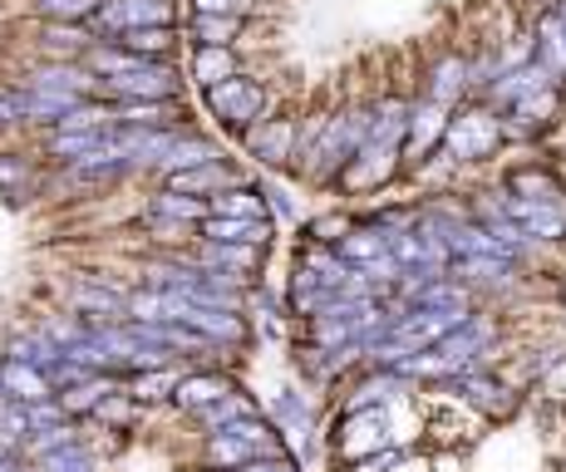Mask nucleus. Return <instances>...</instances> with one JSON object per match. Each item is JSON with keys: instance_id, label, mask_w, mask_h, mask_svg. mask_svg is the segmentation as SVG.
Here are the masks:
<instances>
[{"instance_id": "1", "label": "nucleus", "mask_w": 566, "mask_h": 472, "mask_svg": "<svg viewBox=\"0 0 566 472\" xmlns=\"http://www.w3.org/2000/svg\"><path fill=\"white\" fill-rule=\"evenodd\" d=\"M503 114L493 108H463L449 118V134H443V158L449 162H483L503 148Z\"/></svg>"}, {"instance_id": "2", "label": "nucleus", "mask_w": 566, "mask_h": 472, "mask_svg": "<svg viewBox=\"0 0 566 472\" xmlns=\"http://www.w3.org/2000/svg\"><path fill=\"white\" fill-rule=\"evenodd\" d=\"M207 98H212V114L222 118V124H232V128L261 124V108H266V90H261L256 80H242V74H232L227 84L207 90Z\"/></svg>"}, {"instance_id": "3", "label": "nucleus", "mask_w": 566, "mask_h": 472, "mask_svg": "<svg viewBox=\"0 0 566 472\" xmlns=\"http://www.w3.org/2000/svg\"><path fill=\"white\" fill-rule=\"evenodd\" d=\"M335 448H340V458H350V463L385 453V448H389V413L385 409H355V413H345Z\"/></svg>"}, {"instance_id": "4", "label": "nucleus", "mask_w": 566, "mask_h": 472, "mask_svg": "<svg viewBox=\"0 0 566 472\" xmlns=\"http://www.w3.org/2000/svg\"><path fill=\"white\" fill-rule=\"evenodd\" d=\"M449 389L459 394V399L468 403V409L488 413V419H507V413L517 409V394L507 389L503 379H493V375H488V369H468V375L449 379Z\"/></svg>"}, {"instance_id": "5", "label": "nucleus", "mask_w": 566, "mask_h": 472, "mask_svg": "<svg viewBox=\"0 0 566 472\" xmlns=\"http://www.w3.org/2000/svg\"><path fill=\"white\" fill-rule=\"evenodd\" d=\"M503 212L527 241H566V202H522V197H503Z\"/></svg>"}, {"instance_id": "6", "label": "nucleus", "mask_w": 566, "mask_h": 472, "mask_svg": "<svg viewBox=\"0 0 566 472\" xmlns=\"http://www.w3.org/2000/svg\"><path fill=\"white\" fill-rule=\"evenodd\" d=\"M449 118H453V108L433 104V98H419V104H409L405 158H409V162H423V158H429V153L443 143V134H449Z\"/></svg>"}, {"instance_id": "7", "label": "nucleus", "mask_w": 566, "mask_h": 472, "mask_svg": "<svg viewBox=\"0 0 566 472\" xmlns=\"http://www.w3.org/2000/svg\"><path fill=\"white\" fill-rule=\"evenodd\" d=\"M188 256L198 261L202 271H222V276H232V281H252L261 271V261H266V247H222V241H198Z\"/></svg>"}, {"instance_id": "8", "label": "nucleus", "mask_w": 566, "mask_h": 472, "mask_svg": "<svg viewBox=\"0 0 566 472\" xmlns=\"http://www.w3.org/2000/svg\"><path fill=\"white\" fill-rule=\"evenodd\" d=\"M247 148H252V158L271 162V168L291 162L296 158V118H266V124H252L247 128Z\"/></svg>"}, {"instance_id": "9", "label": "nucleus", "mask_w": 566, "mask_h": 472, "mask_svg": "<svg viewBox=\"0 0 566 472\" xmlns=\"http://www.w3.org/2000/svg\"><path fill=\"white\" fill-rule=\"evenodd\" d=\"M99 15L124 35V30H148V25H172V0H104Z\"/></svg>"}, {"instance_id": "10", "label": "nucleus", "mask_w": 566, "mask_h": 472, "mask_svg": "<svg viewBox=\"0 0 566 472\" xmlns=\"http://www.w3.org/2000/svg\"><path fill=\"white\" fill-rule=\"evenodd\" d=\"M232 389H237V384L227 375H217V369H207V375H182L178 389H172V409H182V413H192V419H198L202 409H212V403L227 399Z\"/></svg>"}, {"instance_id": "11", "label": "nucleus", "mask_w": 566, "mask_h": 472, "mask_svg": "<svg viewBox=\"0 0 566 472\" xmlns=\"http://www.w3.org/2000/svg\"><path fill=\"white\" fill-rule=\"evenodd\" d=\"M468 90H473V64H468L463 54H443V60L429 70V94H423V98H433V104L453 108Z\"/></svg>"}, {"instance_id": "12", "label": "nucleus", "mask_w": 566, "mask_h": 472, "mask_svg": "<svg viewBox=\"0 0 566 472\" xmlns=\"http://www.w3.org/2000/svg\"><path fill=\"white\" fill-rule=\"evenodd\" d=\"M0 394H6L10 403H20V409H30V403H45V399H54L50 379L40 375L35 365H15V359H6V365H0Z\"/></svg>"}, {"instance_id": "13", "label": "nucleus", "mask_w": 566, "mask_h": 472, "mask_svg": "<svg viewBox=\"0 0 566 472\" xmlns=\"http://www.w3.org/2000/svg\"><path fill=\"white\" fill-rule=\"evenodd\" d=\"M532 60H537L557 84L566 80V25H562L557 10H542L537 40H532Z\"/></svg>"}, {"instance_id": "14", "label": "nucleus", "mask_w": 566, "mask_h": 472, "mask_svg": "<svg viewBox=\"0 0 566 472\" xmlns=\"http://www.w3.org/2000/svg\"><path fill=\"white\" fill-rule=\"evenodd\" d=\"M118 389H124L118 375H90V379L70 384L64 394H54V399H60V409L70 413V419H94V409H99L108 394H118Z\"/></svg>"}, {"instance_id": "15", "label": "nucleus", "mask_w": 566, "mask_h": 472, "mask_svg": "<svg viewBox=\"0 0 566 472\" xmlns=\"http://www.w3.org/2000/svg\"><path fill=\"white\" fill-rule=\"evenodd\" d=\"M163 188H168V192H188V197H217V192L237 188V178H232V168L217 158V162H202V168L172 172V178H163Z\"/></svg>"}, {"instance_id": "16", "label": "nucleus", "mask_w": 566, "mask_h": 472, "mask_svg": "<svg viewBox=\"0 0 566 472\" xmlns=\"http://www.w3.org/2000/svg\"><path fill=\"white\" fill-rule=\"evenodd\" d=\"M202 241H222V247H266L271 222H247V217H207L198 227Z\"/></svg>"}, {"instance_id": "17", "label": "nucleus", "mask_w": 566, "mask_h": 472, "mask_svg": "<svg viewBox=\"0 0 566 472\" xmlns=\"http://www.w3.org/2000/svg\"><path fill=\"white\" fill-rule=\"evenodd\" d=\"M90 84H94V74L84 70V64H45V70L30 74V90H35V94H70V98H80V94H90Z\"/></svg>"}, {"instance_id": "18", "label": "nucleus", "mask_w": 566, "mask_h": 472, "mask_svg": "<svg viewBox=\"0 0 566 472\" xmlns=\"http://www.w3.org/2000/svg\"><path fill=\"white\" fill-rule=\"evenodd\" d=\"M148 212L154 217H168V222H182V227H202L207 217H212V202L207 197H188V192H154V202H148Z\"/></svg>"}, {"instance_id": "19", "label": "nucleus", "mask_w": 566, "mask_h": 472, "mask_svg": "<svg viewBox=\"0 0 566 472\" xmlns=\"http://www.w3.org/2000/svg\"><path fill=\"white\" fill-rule=\"evenodd\" d=\"M178 365H163V369H144V375H128V399L134 403H172V389H178Z\"/></svg>"}, {"instance_id": "20", "label": "nucleus", "mask_w": 566, "mask_h": 472, "mask_svg": "<svg viewBox=\"0 0 566 472\" xmlns=\"http://www.w3.org/2000/svg\"><path fill=\"white\" fill-rule=\"evenodd\" d=\"M507 197H522V202H566L562 182L547 168H517L507 178Z\"/></svg>"}, {"instance_id": "21", "label": "nucleus", "mask_w": 566, "mask_h": 472, "mask_svg": "<svg viewBox=\"0 0 566 472\" xmlns=\"http://www.w3.org/2000/svg\"><path fill=\"white\" fill-rule=\"evenodd\" d=\"M222 153L212 148L207 138H178L168 153L158 158V172L163 178H172V172H188V168H202V162H217Z\"/></svg>"}, {"instance_id": "22", "label": "nucleus", "mask_w": 566, "mask_h": 472, "mask_svg": "<svg viewBox=\"0 0 566 472\" xmlns=\"http://www.w3.org/2000/svg\"><path fill=\"white\" fill-rule=\"evenodd\" d=\"M212 202V217H247V222H271L266 217V202H261V192L256 188H227V192H217V197H207Z\"/></svg>"}, {"instance_id": "23", "label": "nucleus", "mask_w": 566, "mask_h": 472, "mask_svg": "<svg viewBox=\"0 0 566 472\" xmlns=\"http://www.w3.org/2000/svg\"><path fill=\"white\" fill-rule=\"evenodd\" d=\"M192 74H198L202 90H217V84H227L237 74V54L227 45H202L198 60H192Z\"/></svg>"}, {"instance_id": "24", "label": "nucleus", "mask_w": 566, "mask_h": 472, "mask_svg": "<svg viewBox=\"0 0 566 472\" xmlns=\"http://www.w3.org/2000/svg\"><path fill=\"white\" fill-rule=\"evenodd\" d=\"M118 50H128L134 60H158V54H168L172 45V25H148V30H124V35L114 40Z\"/></svg>"}, {"instance_id": "25", "label": "nucleus", "mask_w": 566, "mask_h": 472, "mask_svg": "<svg viewBox=\"0 0 566 472\" xmlns=\"http://www.w3.org/2000/svg\"><path fill=\"white\" fill-rule=\"evenodd\" d=\"M247 413H261V409H256L252 399H247L242 389H232V394H227V399H217L212 409H202V413H198V423L207 428V433H217V428H227V423L247 419Z\"/></svg>"}, {"instance_id": "26", "label": "nucleus", "mask_w": 566, "mask_h": 472, "mask_svg": "<svg viewBox=\"0 0 566 472\" xmlns=\"http://www.w3.org/2000/svg\"><path fill=\"white\" fill-rule=\"evenodd\" d=\"M104 0H40V15H50L54 25H80V20L99 15Z\"/></svg>"}, {"instance_id": "27", "label": "nucleus", "mask_w": 566, "mask_h": 472, "mask_svg": "<svg viewBox=\"0 0 566 472\" xmlns=\"http://www.w3.org/2000/svg\"><path fill=\"white\" fill-rule=\"evenodd\" d=\"M198 50L202 45H227L232 40V30H237V15H198Z\"/></svg>"}, {"instance_id": "28", "label": "nucleus", "mask_w": 566, "mask_h": 472, "mask_svg": "<svg viewBox=\"0 0 566 472\" xmlns=\"http://www.w3.org/2000/svg\"><path fill=\"white\" fill-rule=\"evenodd\" d=\"M45 472H94V463H90V453H84V443H70L45 458Z\"/></svg>"}, {"instance_id": "29", "label": "nucleus", "mask_w": 566, "mask_h": 472, "mask_svg": "<svg viewBox=\"0 0 566 472\" xmlns=\"http://www.w3.org/2000/svg\"><path fill=\"white\" fill-rule=\"evenodd\" d=\"M30 188V168L15 158V153H0V192H25Z\"/></svg>"}, {"instance_id": "30", "label": "nucleus", "mask_w": 566, "mask_h": 472, "mask_svg": "<svg viewBox=\"0 0 566 472\" xmlns=\"http://www.w3.org/2000/svg\"><path fill=\"white\" fill-rule=\"evenodd\" d=\"M94 419H99V423H128V419H134V399H128L124 389L108 394L99 409H94Z\"/></svg>"}, {"instance_id": "31", "label": "nucleus", "mask_w": 566, "mask_h": 472, "mask_svg": "<svg viewBox=\"0 0 566 472\" xmlns=\"http://www.w3.org/2000/svg\"><path fill=\"white\" fill-rule=\"evenodd\" d=\"M237 472H301V468H296V458L276 453V458H252V463L237 468Z\"/></svg>"}, {"instance_id": "32", "label": "nucleus", "mask_w": 566, "mask_h": 472, "mask_svg": "<svg viewBox=\"0 0 566 472\" xmlns=\"http://www.w3.org/2000/svg\"><path fill=\"white\" fill-rule=\"evenodd\" d=\"M395 463H399V453H395V448H385V453H375V458H360L350 472H385V468H395Z\"/></svg>"}, {"instance_id": "33", "label": "nucleus", "mask_w": 566, "mask_h": 472, "mask_svg": "<svg viewBox=\"0 0 566 472\" xmlns=\"http://www.w3.org/2000/svg\"><path fill=\"white\" fill-rule=\"evenodd\" d=\"M242 0H198V15H237Z\"/></svg>"}, {"instance_id": "34", "label": "nucleus", "mask_w": 566, "mask_h": 472, "mask_svg": "<svg viewBox=\"0 0 566 472\" xmlns=\"http://www.w3.org/2000/svg\"><path fill=\"white\" fill-rule=\"evenodd\" d=\"M20 118V104H15V94L10 98H0V124H15Z\"/></svg>"}, {"instance_id": "35", "label": "nucleus", "mask_w": 566, "mask_h": 472, "mask_svg": "<svg viewBox=\"0 0 566 472\" xmlns=\"http://www.w3.org/2000/svg\"><path fill=\"white\" fill-rule=\"evenodd\" d=\"M557 15H562V25H566V0H557Z\"/></svg>"}]
</instances>
